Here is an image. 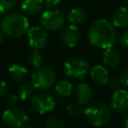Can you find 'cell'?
I'll return each instance as SVG.
<instances>
[{"label": "cell", "instance_id": "6da1fadb", "mask_svg": "<svg viewBox=\"0 0 128 128\" xmlns=\"http://www.w3.org/2000/svg\"><path fill=\"white\" fill-rule=\"evenodd\" d=\"M88 39L93 46L105 50L113 47L117 43L118 32L112 22L101 18L90 24L88 28Z\"/></svg>", "mask_w": 128, "mask_h": 128}, {"label": "cell", "instance_id": "7a4b0ae2", "mask_svg": "<svg viewBox=\"0 0 128 128\" xmlns=\"http://www.w3.org/2000/svg\"><path fill=\"white\" fill-rule=\"evenodd\" d=\"M29 29L28 18L19 12L7 13L0 22V30L10 38H19Z\"/></svg>", "mask_w": 128, "mask_h": 128}, {"label": "cell", "instance_id": "3957f363", "mask_svg": "<svg viewBox=\"0 0 128 128\" xmlns=\"http://www.w3.org/2000/svg\"><path fill=\"white\" fill-rule=\"evenodd\" d=\"M83 115L89 124L94 127H101L110 121L111 110L104 102L95 101L88 104Z\"/></svg>", "mask_w": 128, "mask_h": 128}, {"label": "cell", "instance_id": "277c9868", "mask_svg": "<svg viewBox=\"0 0 128 128\" xmlns=\"http://www.w3.org/2000/svg\"><path fill=\"white\" fill-rule=\"evenodd\" d=\"M66 14L61 9H46L41 13L40 16V24L41 27L46 31L55 32L61 30L66 23Z\"/></svg>", "mask_w": 128, "mask_h": 128}, {"label": "cell", "instance_id": "5b68a950", "mask_svg": "<svg viewBox=\"0 0 128 128\" xmlns=\"http://www.w3.org/2000/svg\"><path fill=\"white\" fill-rule=\"evenodd\" d=\"M63 69L65 74L73 79L82 80L90 73L89 63L80 57H71L67 59L63 64Z\"/></svg>", "mask_w": 128, "mask_h": 128}, {"label": "cell", "instance_id": "8992f818", "mask_svg": "<svg viewBox=\"0 0 128 128\" xmlns=\"http://www.w3.org/2000/svg\"><path fill=\"white\" fill-rule=\"evenodd\" d=\"M31 80L34 88L39 90H46L55 85L56 74L54 70L49 67H41L32 73Z\"/></svg>", "mask_w": 128, "mask_h": 128}, {"label": "cell", "instance_id": "52a82bcc", "mask_svg": "<svg viewBox=\"0 0 128 128\" xmlns=\"http://www.w3.org/2000/svg\"><path fill=\"white\" fill-rule=\"evenodd\" d=\"M56 99L45 92H40L33 94L30 98V105L31 108L38 114H46L51 112L56 107Z\"/></svg>", "mask_w": 128, "mask_h": 128}, {"label": "cell", "instance_id": "ba28073f", "mask_svg": "<svg viewBox=\"0 0 128 128\" xmlns=\"http://www.w3.org/2000/svg\"><path fill=\"white\" fill-rule=\"evenodd\" d=\"M2 119L10 128H23L28 122V115L21 108L11 107L3 112Z\"/></svg>", "mask_w": 128, "mask_h": 128}, {"label": "cell", "instance_id": "9c48e42d", "mask_svg": "<svg viewBox=\"0 0 128 128\" xmlns=\"http://www.w3.org/2000/svg\"><path fill=\"white\" fill-rule=\"evenodd\" d=\"M28 44L35 50L44 48L48 42V35L44 28L41 26H33L27 31Z\"/></svg>", "mask_w": 128, "mask_h": 128}, {"label": "cell", "instance_id": "30bf717a", "mask_svg": "<svg viewBox=\"0 0 128 128\" xmlns=\"http://www.w3.org/2000/svg\"><path fill=\"white\" fill-rule=\"evenodd\" d=\"M80 37H81V33L78 26L76 25L68 24L61 29L60 39H61V42L66 47H69V48L75 47L78 44Z\"/></svg>", "mask_w": 128, "mask_h": 128}, {"label": "cell", "instance_id": "8fae6325", "mask_svg": "<svg viewBox=\"0 0 128 128\" xmlns=\"http://www.w3.org/2000/svg\"><path fill=\"white\" fill-rule=\"evenodd\" d=\"M111 108L118 113L128 112V91L125 89H119L115 91L111 97Z\"/></svg>", "mask_w": 128, "mask_h": 128}, {"label": "cell", "instance_id": "7c38bea8", "mask_svg": "<svg viewBox=\"0 0 128 128\" xmlns=\"http://www.w3.org/2000/svg\"><path fill=\"white\" fill-rule=\"evenodd\" d=\"M21 10L25 15L36 16L44 9V0H21Z\"/></svg>", "mask_w": 128, "mask_h": 128}, {"label": "cell", "instance_id": "4fadbf2b", "mask_svg": "<svg viewBox=\"0 0 128 128\" xmlns=\"http://www.w3.org/2000/svg\"><path fill=\"white\" fill-rule=\"evenodd\" d=\"M90 77L91 79L98 85H106L110 79L109 72L104 65H94L90 69Z\"/></svg>", "mask_w": 128, "mask_h": 128}, {"label": "cell", "instance_id": "5bb4252c", "mask_svg": "<svg viewBox=\"0 0 128 128\" xmlns=\"http://www.w3.org/2000/svg\"><path fill=\"white\" fill-rule=\"evenodd\" d=\"M75 97L77 100V103L82 106L88 104L92 97H93V91L91 87L86 83H80L77 85L75 90Z\"/></svg>", "mask_w": 128, "mask_h": 128}, {"label": "cell", "instance_id": "9a60e30c", "mask_svg": "<svg viewBox=\"0 0 128 128\" xmlns=\"http://www.w3.org/2000/svg\"><path fill=\"white\" fill-rule=\"evenodd\" d=\"M8 75L16 83H24L28 79V69L20 64H13L8 68Z\"/></svg>", "mask_w": 128, "mask_h": 128}, {"label": "cell", "instance_id": "2e32d148", "mask_svg": "<svg viewBox=\"0 0 128 128\" xmlns=\"http://www.w3.org/2000/svg\"><path fill=\"white\" fill-rule=\"evenodd\" d=\"M112 24L116 28L128 27V7L122 6L117 8L112 14Z\"/></svg>", "mask_w": 128, "mask_h": 128}, {"label": "cell", "instance_id": "e0dca14e", "mask_svg": "<svg viewBox=\"0 0 128 128\" xmlns=\"http://www.w3.org/2000/svg\"><path fill=\"white\" fill-rule=\"evenodd\" d=\"M120 60H121L120 54L115 48L111 47V48H107L104 50L103 56H102V62L105 67L115 68L120 63Z\"/></svg>", "mask_w": 128, "mask_h": 128}, {"label": "cell", "instance_id": "ac0fdd59", "mask_svg": "<svg viewBox=\"0 0 128 128\" xmlns=\"http://www.w3.org/2000/svg\"><path fill=\"white\" fill-rule=\"evenodd\" d=\"M67 19L69 20L70 24L79 26V25H82V24L85 23V21L87 19V14L83 9L76 7V8L71 9L68 12Z\"/></svg>", "mask_w": 128, "mask_h": 128}, {"label": "cell", "instance_id": "d6986e66", "mask_svg": "<svg viewBox=\"0 0 128 128\" xmlns=\"http://www.w3.org/2000/svg\"><path fill=\"white\" fill-rule=\"evenodd\" d=\"M54 90L57 96L65 98V97H69L72 93L73 90V85L72 83L67 80V79H62L60 81H58L55 86H54Z\"/></svg>", "mask_w": 128, "mask_h": 128}, {"label": "cell", "instance_id": "ffe728a7", "mask_svg": "<svg viewBox=\"0 0 128 128\" xmlns=\"http://www.w3.org/2000/svg\"><path fill=\"white\" fill-rule=\"evenodd\" d=\"M34 86L32 83L29 82H24L21 83V85L19 86L18 90H17V95L19 97V99L21 100H27L29 98H31L34 94Z\"/></svg>", "mask_w": 128, "mask_h": 128}, {"label": "cell", "instance_id": "44dd1931", "mask_svg": "<svg viewBox=\"0 0 128 128\" xmlns=\"http://www.w3.org/2000/svg\"><path fill=\"white\" fill-rule=\"evenodd\" d=\"M43 56L42 54L39 52V50H33L30 52L29 56H28V62L30 64L31 67H33L35 70L36 69H39L42 67V64H43Z\"/></svg>", "mask_w": 128, "mask_h": 128}, {"label": "cell", "instance_id": "7402d4cb", "mask_svg": "<svg viewBox=\"0 0 128 128\" xmlns=\"http://www.w3.org/2000/svg\"><path fill=\"white\" fill-rule=\"evenodd\" d=\"M66 113L72 118H79L84 114V109L79 104H69L66 107Z\"/></svg>", "mask_w": 128, "mask_h": 128}, {"label": "cell", "instance_id": "603a6c76", "mask_svg": "<svg viewBox=\"0 0 128 128\" xmlns=\"http://www.w3.org/2000/svg\"><path fill=\"white\" fill-rule=\"evenodd\" d=\"M44 128H65V125L61 118L57 116H51L46 120Z\"/></svg>", "mask_w": 128, "mask_h": 128}, {"label": "cell", "instance_id": "cb8c5ba5", "mask_svg": "<svg viewBox=\"0 0 128 128\" xmlns=\"http://www.w3.org/2000/svg\"><path fill=\"white\" fill-rule=\"evenodd\" d=\"M18 0H0V12L9 13L17 5Z\"/></svg>", "mask_w": 128, "mask_h": 128}, {"label": "cell", "instance_id": "d4e9b609", "mask_svg": "<svg viewBox=\"0 0 128 128\" xmlns=\"http://www.w3.org/2000/svg\"><path fill=\"white\" fill-rule=\"evenodd\" d=\"M107 84H108L109 88H110L111 90H113V91L119 90L120 87L122 86L121 83H120V81H119V79H116V78H110Z\"/></svg>", "mask_w": 128, "mask_h": 128}, {"label": "cell", "instance_id": "484cf974", "mask_svg": "<svg viewBox=\"0 0 128 128\" xmlns=\"http://www.w3.org/2000/svg\"><path fill=\"white\" fill-rule=\"evenodd\" d=\"M119 81L121 83L122 86H124L125 88H128V68H125L119 77Z\"/></svg>", "mask_w": 128, "mask_h": 128}, {"label": "cell", "instance_id": "4316f807", "mask_svg": "<svg viewBox=\"0 0 128 128\" xmlns=\"http://www.w3.org/2000/svg\"><path fill=\"white\" fill-rule=\"evenodd\" d=\"M18 99H19L18 95L14 94V93H9V94L6 95V102H7L9 105H11V106L16 105L17 102H18Z\"/></svg>", "mask_w": 128, "mask_h": 128}, {"label": "cell", "instance_id": "83f0119b", "mask_svg": "<svg viewBox=\"0 0 128 128\" xmlns=\"http://www.w3.org/2000/svg\"><path fill=\"white\" fill-rule=\"evenodd\" d=\"M61 0H44V7L46 9H53L60 4Z\"/></svg>", "mask_w": 128, "mask_h": 128}, {"label": "cell", "instance_id": "f1b7e54d", "mask_svg": "<svg viewBox=\"0 0 128 128\" xmlns=\"http://www.w3.org/2000/svg\"><path fill=\"white\" fill-rule=\"evenodd\" d=\"M120 43H121V45L124 48L128 49V28L121 34V36H120Z\"/></svg>", "mask_w": 128, "mask_h": 128}, {"label": "cell", "instance_id": "f546056e", "mask_svg": "<svg viewBox=\"0 0 128 128\" xmlns=\"http://www.w3.org/2000/svg\"><path fill=\"white\" fill-rule=\"evenodd\" d=\"M7 89H8V87H7L6 82H4V81H0V97L4 96V95L6 94Z\"/></svg>", "mask_w": 128, "mask_h": 128}, {"label": "cell", "instance_id": "4dcf8cb0", "mask_svg": "<svg viewBox=\"0 0 128 128\" xmlns=\"http://www.w3.org/2000/svg\"><path fill=\"white\" fill-rule=\"evenodd\" d=\"M123 126H124V128H128V114H127V115L125 116V118H124Z\"/></svg>", "mask_w": 128, "mask_h": 128}, {"label": "cell", "instance_id": "1f68e13d", "mask_svg": "<svg viewBox=\"0 0 128 128\" xmlns=\"http://www.w3.org/2000/svg\"><path fill=\"white\" fill-rule=\"evenodd\" d=\"M3 35H4V34H3V33H2V31L0 30V44H1V43H2V41H3Z\"/></svg>", "mask_w": 128, "mask_h": 128}, {"label": "cell", "instance_id": "d6a6232c", "mask_svg": "<svg viewBox=\"0 0 128 128\" xmlns=\"http://www.w3.org/2000/svg\"><path fill=\"white\" fill-rule=\"evenodd\" d=\"M23 128H34V127H32V126H29V125H25Z\"/></svg>", "mask_w": 128, "mask_h": 128}, {"label": "cell", "instance_id": "836d02e7", "mask_svg": "<svg viewBox=\"0 0 128 128\" xmlns=\"http://www.w3.org/2000/svg\"><path fill=\"white\" fill-rule=\"evenodd\" d=\"M125 3H126V7H128V0H126Z\"/></svg>", "mask_w": 128, "mask_h": 128}, {"label": "cell", "instance_id": "e575fe53", "mask_svg": "<svg viewBox=\"0 0 128 128\" xmlns=\"http://www.w3.org/2000/svg\"><path fill=\"white\" fill-rule=\"evenodd\" d=\"M0 19H1V12H0Z\"/></svg>", "mask_w": 128, "mask_h": 128}]
</instances>
